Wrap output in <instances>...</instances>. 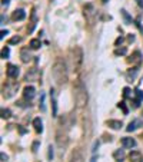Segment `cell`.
<instances>
[{
  "instance_id": "5bb4252c",
  "label": "cell",
  "mask_w": 143,
  "mask_h": 162,
  "mask_svg": "<svg viewBox=\"0 0 143 162\" xmlns=\"http://www.w3.org/2000/svg\"><path fill=\"white\" fill-rule=\"evenodd\" d=\"M20 57H22V62H23V63H27V62H30L32 56H30V53H29V49H22V52H20Z\"/></svg>"
},
{
  "instance_id": "cb8c5ba5",
  "label": "cell",
  "mask_w": 143,
  "mask_h": 162,
  "mask_svg": "<svg viewBox=\"0 0 143 162\" xmlns=\"http://www.w3.org/2000/svg\"><path fill=\"white\" fill-rule=\"evenodd\" d=\"M9 55H10V52H9V47H3V49H2V57H3V59H7Z\"/></svg>"
},
{
  "instance_id": "3957f363",
  "label": "cell",
  "mask_w": 143,
  "mask_h": 162,
  "mask_svg": "<svg viewBox=\"0 0 143 162\" xmlns=\"http://www.w3.org/2000/svg\"><path fill=\"white\" fill-rule=\"evenodd\" d=\"M82 63H83V50L80 47H75V50H73V69L77 72L82 66Z\"/></svg>"
},
{
  "instance_id": "5b68a950",
  "label": "cell",
  "mask_w": 143,
  "mask_h": 162,
  "mask_svg": "<svg viewBox=\"0 0 143 162\" xmlns=\"http://www.w3.org/2000/svg\"><path fill=\"white\" fill-rule=\"evenodd\" d=\"M6 73H7V76L10 79H15V78H17V75H19V68L15 66V65H9L7 69H6Z\"/></svg>"
},
{
  "instance_id": "9a60e30c",
  "label": "cell",
  "mask_w": 143,
  "mask_h": 162,
  "mask_svg": "<svg viewBox=\"0 0 143 162\" xmlns=\"http://www.w3.org/2000/svg\"><path fill=\"white\" fill-rule=\"evenodd\" d=\"M113 158H115V161H117V162L124 161V152H123V149H117V151L113 154Z\"/></svg>"
},
{
  "instance_id": "9c48e42d",
  "label": "cell",
  "mask_w": 143,
  "mask_h": 162,
  "mask_svg": "<svg viewBox=\"0 0 143 162\" xmlns=\"http://www.w3.org/2000/svg\"><path fill=\"white\" fill-rule=\"evenodd\" d=\"M69 162H84V159H83V155L80 154V151L75 149V151H73V152L70 154Z\"/></svg>"
},
{
  "instance_id": "d6986e66",
  "label": "cell",
  "mask_w": 143,
  "mask_h": 162,
  "mask_svg": "<svg viewBox=\"0 0 143 162\" xmlns=\"http://www.w3.org/2000/svg\"><path fill=\"white\" fill-rule=\"evenodd\" d=\"M41 46V43H40V40H39V39H32L30 40V47L32 49H39V47H40Z\"/></svg>"
},
{
  "instance_id": "d590c367",
  "label": "cell",
  "mask_w": 143,
  "mask_h": 162,
  "mask_svg": "<svg viewBox=\"0 0 143 162\" xmlns=\"http://www.w3.org/2000/svg\"><path fill=\"white\" fill-rule=\"evenodd\" d=\"M92 162H96V158H94V156H93V158H92Z\"/></svg>"
},
{
  "instance_id": "836d02e7",
  "label": "cell",
  "mask_w": 143,
  "mask_h": 162,
  "mask_svg": "<svg viewBox=\"0 0 143 162\" xmlns=\"http://www.w3.org/2000/svg\"><path fill=\"white\" fill-rule=\"evenodd\" d=\"M122 40H123V39H122V38H119V39H117V40H116V45H119V43H122Z\"/></svg>"
},
{
  "instance_id": "7c38bea8",
  "label": "cell",
  "mask_w": 143,
  "mask_h": 162,
  "mask_svg": "<svg viewBox=\"0 0 143 162\" xmlns=\"http://www.w3.org/2000/svg\"><path fill=\"white\" fill-rule=\"evenodd\" d=\"M122 145L124 148H135L136 146V141L133 138H122Z\"/></svg>"
},
{
  "instance_id": "484cf974",
  "label": "cell",
  "mask_w": 143,
  "mask_h": 162,
  "mask_svg": "<svg viewBox=\"0 0 143 162\" xmlns=\"http://www.w3.org/2000/svg\"><path fill=\"white\" fill-rule=\"evenodd\" d=\"M119 108H122L124 115H128V108H126V105H124V102H120V103H119Z\"/></svg>"
},
{
  "instance_id": "30bf717a",
  "label": "cell",
  "mask_w": 143,
  "mask_h": 162,
  "mask_svg": "<svg viewBox=\"0 0 143 162\" xmlns=\"http://www.w3.org/2000/svg\"><path fill=\"white\" fill-rule=\"evenodd\" d=\"M26 80H27V82L39 80V70H37V69H32L30 72H27V73H26Z\"/></svg>"
},
{
  "instance_id": "8992f818",
  "label": "cell",
  "mask_w": 143,
  "mask_h": 162,
  "mask_svg": "<svg viewBox=\"0 0 143 162\" xmlns=\"http://www.w3.org/2000/svg\"><path fill=\"white\" fill-rule=\"evenodd\" d=\"M26 17V11L23 10V9H17V10L13 11V15H11V19L15 20V22H20V20H24Z\"/></svg>"
},
{
  "instance_id": "277c9868",
  "label": "cell",
  "mask_w": 143,
  "mask_h": 162,
  "mask_svg": "<svg viewBox=\"0 0 143 162\" xmlns=\"http://www.w3.org/2000/svg\"><path fill=\"white\" fill-rule=\"evenodd\" d=\"M17 89H19V83H16V82L7 83V85L3 88V98H6V99L11 98V96L17 92Z\"/></svg>"
},
{
  "instance_id": "7402d4cb",
  "label": "cell",
  "mask_w": 143,
  "mask_h": 162,
  "mask_svg": "<svg viewBox=\"0 0 143 162\" xmlns=\"http://www.w3.org/2000/svg\"><path fill=\"white\" fill-rule=\"evenodd\" d=\"M20 40H22V38H20V36H13V38L9 40V43H10V45H16V43H19Z\"/></svg>"
},
{
  "instance_id": "8fae6325",
  "label": "cell",
  "mask_w": 143,
  "mask_h": 162,
  "mask_svg": "<svg viewBox=\"0 0 143 162\" xmlns=\"http://www.w3.org/2000/svg\"><path fill=\"white\" fill-rule=\"evenodd\" d=\"M129 159H130V162H142L143 155L140 154L139 151H132L130 155H129Z\"/></svg>"
},
{
  "instance_id": "6da1fadb",
  "label": "cell",
  "mask_w": 143,
  "mask_h": 162,
  "mask_svg": "<svg viewBox=\"0 0 143 162\" xmlns=\"http://www.w3.org/2000/svg\"><path fill=\"white\" fill-rule=\"evenodd\" d=\"M52 75L53 79L56 80L57 85H63L67 82V69H66V63L63 61H56L52 68Z\"/></svg>"
},
{
  "instance_id": "52a82bcc",
  "label": "cell",
  "mask_w": 143,
  "mask_h": 162,
  "mask_svg": "<svg viewBox=\"0 0 143 162\" xmlns=\"http://www.w3.org/2000/svg\"><path fill=\"white\" fill-rule=\"evenodd\" d=\"M140 126H143V121H142V119H135V121H132L130 124L128 125L126 131H128V132H133V131H136V129H139Z\"/></svg>"
},
{
  "instance_id": "603a6c76",
  "label": "cell",
  "mask_w": 143,
  "mask_h": 162,
  "mask_svg": "<svg viewBox=\"0 0 143 162\" xmlns=\"http://www.w3.org/2000/svg\"><path fill=\"white\" fill-rule=\"evenodd\" d=\"M126 52H128V49H126V47H120V49L115 50V55H116V56H119V55H126Z\"/></svg>"
},
{
  "instance_id": "2e32d148",
  "label": "cell",
  "mask_w": 143,
  "mask_h": 162,
  "mask_svg": "<svg viewBox=\"0 0 143 162\" xmlns=\"http://www.w3.org/2000/svg\"><path fill=\"white\" fill-rule=\"evenodd\" d=\"M136 99H135V108H137V106L140 105V102L143 101V92L140 91V89H136Z\"/></svg>"
},
{
  "instance_id": "ba28073f",
  "label": "cell",
  "mask_w": 143,
  "mask_h": 162,
  "mask_svg": "<svg viewBox=\"0 0 143 162\" xmlns=\"http://www.w3.org/2000/svg\"><path fill=\"white\" fill-rule=\"evenodd\" d=\"M34 95H36V89H34L33 86H26L24 89H23V96H24V99H33Z\"/></svg>"
},
{
  "instance_id": "4dcf8cb0",
  "label": "cell",
  "mask_w": 143,
  "mask_h": 162,
  "mask_svg": "<svg viewBox=\"0 0 143 162\" xmlns=\"http://www.w3.org/2000/svg\"><path fill=\"white\" fill-rule=\"evenodd\" d=\"M2 159H3V162H6V161H7V156H6L4 154H2Z\"/></svg>"
},
{
  "instance_id": "d4e9b609",
  "label": "cell",
  "mask_w": 143,
  "mask_h": 162,
  "mask_svg": "<svg viewBox=\"0 0 143 162\" xmlns=\"http://www.w3.org/2000/svg\"><path fill=\"white\" fill-rule=\"evenodd\" d=\"M122 15H123V17H124V20H126V23H128V25H132V19L129 17V15L126 13V10H122Z\"/></svg>"
},
{
  "instance_id": "4fadbf2b",
  "label": "cell",
  "mask_w": 143,
  "mask_h": 162,
  "mask_svg": "<svg viewBox=\"0 0 143 162\" xmlns=\"http://www.w3.org/2000/svg\"><path fill=\"white\" fill-rule=\"evenodd\" d=\"M33 126H34V131L37 133H41L43 132V124H41L40 118H34L33 119Z\"/></svg>"
},
{
  "instance_id": "e0dca14e",
  "label": "cell",
  "mask_w": 143,
  "mask_h": 162,
  "mask_svg": "<svg viewBox=\"0 0 143 162\" xmlns=\"http://www.w3.org/2000/svg\"><path fill=\"white\" fill-rule=\"evenodd\" d=\"M107 126L112 129H120L123 124H122V121H107Z\"/></svg>"
},
{
  "instance_id": "44dd1931",
  "label": "cell",
  "mask_w": 143,
  "mask_h": 162,
  "mask_svg": "<svg viewBox=\"0 0 143 162\" xmlns=\"http://www.w3.org/2000/svg\"><path fill=\"white\" fill-rule=\"evenodd\" d=\"M11 116V112H10V109H2V118L3 119H9V118Z\"/></svg>"
},
{
  "instance_id": "ac0fdd59",
  "label": "cell",
  "mask_w": 143,
  "mask_h": 162,
  "mask_svg": "<svg viewBox=\"0 0 143 162\" xmlns=\"http://www.w3.org/2000/svg\"><path fill=\"white\" fill-rule=\"evenodd\" d=\"M129 62H132V63H140V62H142V59H140V53L135 52L133 53V56H132V59H129Z\"/></svg>"
},
{
  "instance_id": "ffe728a7",
  "label": "cell",
  "mask_w": 143,
  "mask_h": 162,
  "mask_svg": "<svg viewBox=\"0 0 143 162\" xmlns=\"http://www.w3.org/2000/svg\"><path fill=\"white\" fill-rule=\"evenodd\" d=\"M50 93H52V103H53V115L56 116V113H57V105H56V99H54V91H50Z\"/></svg>"
},
{
  "instance_id": "d6a6232c",
  "label": "cell",
  "mask_w": 143,
  "mask_h": 162,
  "mask_svg": "<svg viewBox=\"0 0 143 162\" xmlns=\"http://www.w3.org/2000/svg\"><path fill=\"white\" fill-rule=\"evenodd\" d=\"M4 22H6V16L2 15V23H4Z\"/></svg>"
},
{
  "instance_id": "f1b7e54d",
  "label": "cell",
  "mask_w": 143,
  "mask_h": 162,
  "mask_svg": "<svg viewBox=\"0 0 143 162\" xmlns=\"http://www.w3.org/2000/svg\"><path fill=\"white\" fill-rule=\"evenodd\" d=\"M4 34H7V30H2V34H0V39L4 38Z\"/></svg>"
},
{
  "instance_id": "e575fe53",
  "label": "cell",
  "mask_w": 143,
  "mask_h": 162,
  "mask_svg": "<svg viewBox=\"0 0 143 162\" xmlns=\"http://www.w3.org/2000/svg\"><path fill=\"white\" fill-rule=\"evenodd\" d=\"M137 3H139V6H143V0H137Z\"/></svg>"
},
{
  "instance_id": "8d00e7d4",
  "label": "cell",
  "mask_w": 143,
  "mask_h": 162,
  "mask_svg": "<svg viewBox=\"0 0 143 162\" xmlns=\"http://www.w3.org/2000/svg\"><path fill=\"white\" fill-rule=\"evenodd\" d=\"M106 2H107V0H103V3H106Z\"/></svg>"
},
{
  "instance_id": "83f0119b",
  "label": "cell",
  "mask_w": 143,
  "mask_h": 162,
  "mask_svg": "<svg viewBox=\"0 0 143 162\" xmlns=\"http://www.w3.org/2000/svg\"><path fill=\"white\" fill-rule=\"evenodd\" d=\"M49 159L50 161L53 159V148L52 146H49Z\"/></svg>"
},
{
  "instance_id": "f546056e",
  "label": "cell",
  "mask_w": 143,
  "mask_h": 162,
  "mask_svg": "<svg viewBox=\"0 0 143 162\" xmlns=\"http://www.w3.org/2000/svg\"><path fill=\"white\" fill-rule=\"evenodd\" d=\"M2 4L3 6H9V0H2Z\"/></svg>"
},
{
  "instance_id": "7a4b0ae2",
  "label": "cell",
  "mask_w": 143,
  "mask_h": 162,
  "mask_svg": "<svg viewBox=\"0 0 143 162\" xmlns=\"http://www.w3.org/2000/svg\"><path fill=\"white\" fill-rule=\"evenodd\" d=\"M75 99H76V103L79 108H84L87 105V92H86V88L83 85L80 80H77L75 85Z\"/></svg>"
},
{
  "instance_id": "4316f807",
  "label": "cell",
  "mask_w": 143,
  "mask_h": 162,
  "mask_svg": "<svg viewBox=\"0 0 143 162\" xmlns=\"http://www.w3.org/2000/svg\"><path fill=\"white\" fill-rule=\"evenodd\" d=\"M129 95H130V89H129V88H124L123 89V96L124 98H129Z\"/></svg>"
},
{
  "instance_id": "1f68e13d",
  "label": "cell",
  "mask_w": 143,
  "mask_h": 162,
  "mask_svg": "<svg viewBox=\"0 0 143 162\" xmlns=\"http://www.w3.org/2000/svg\"><path fill=\"white\" fill-rule=\"evenodd\" d=\"M135 40V36H133V34H130V36H129V42H133Z\"/></svg>"
}]
</instances>
